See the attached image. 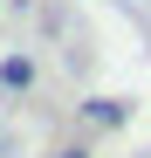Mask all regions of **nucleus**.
Listing matches in <instances>:
<instances>
[{
  "instance_id": "nucleus-1",
  "label": "nucleus",
  "mask_w": 151,
  "mask_h": 158,
  "mask_svg": "<svg viewBox=\"0 0 151 158\" xmlns=\"http://www.w3.org/2000/svg\"><path fill=\"white\" fill-rule=\"evenodd\" d=\"M0 83H7V89H28L35 83V62L28 55H7V62H0Z\"/></svg>"
},
{
  "instance_id": "nucleus-2",
  "label": "nucleus",
  "mask_w": 151,
  "mask_h": 158,
  "mask_svg": "<svg viewBox=\"0 0 151 158\" xmlns=\"http://www.w3.org/2000/svg\"><path fill=\"white\" fill-rule=\"evenodd\" d=\"M83 117H89V124H103V131H117V124H124V103L96 96V103H83Z\"/></svg>"
},
{
  "instance_id": "nucleus-3",
  "label": "nucleus",
  "mask_w": 151,
  "mask_h": 158,
  "mask_svg": "<svg viewBox=\"0 0 151 158\" xmlns=\"http://www.w3.org/2000/svg\"><path fill=\"white\" fill-rule=\"evenodd\" d=\"M62 158H89V151H62Z\"/></svg>"
}]
</instances>
